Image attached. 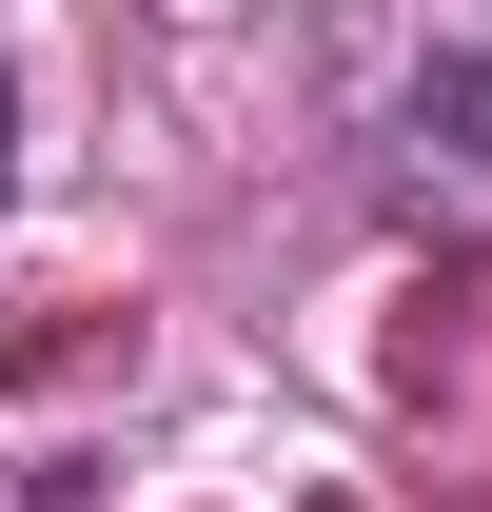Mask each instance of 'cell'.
I'll return each instance as SVG.
<instances>
[{"instance_id": "cell-1", "label": "cell", "mask_w": 492, "mask_h": 512, "mask_svg": "<svg viewBox=\"0 0 492 512\" xmlns=\"http://www.w3.org/2000/svg\"><path fill=\"white\" fill-rule=\"evenodd\" d=\"M335 119H355L374 197L433 237H492V0H394L335 40Z\"/></svg>"}]
</instances>
